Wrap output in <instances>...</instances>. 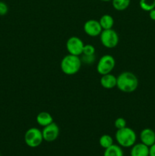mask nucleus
<instances>
[{
	"mask_svg": "<svg viewBox=\"0 0 155 156\" xmlns=\"http://www.w3.org/2000/svg\"><path fill=\"white\" fill-rule=\"evenodd\" d=\"M138 79L134 73L131 72H122L117 76L116 87L122 92H134L138 88Z\"/></svg>",
	"mask_w": 155,
	"mask_h": 156,
	"instance_id": "1",
	"label": "nucleus"
},
{
	"mask_svg": "<svg viewBox=\"0 0 155 156\" xmlns=\"http://www.w3.org/2000/svg\"><path fill=\"white\" fill-rule=\"evenodd\" d=\"M81 64V60L78 56L68 54L62 58L60 68L64 74L67 76H74L80 71Z\"/></svg>",
	"mask_w": 155,
	"mask_h": 156,
	"instance_id": "2",
	"label": "nucleus"
},
{
	"mask_svg": "<svg viewBox=\"0 0 155 156\" xmlns=\"http://www.w3.org/2000/svg\"><path fill=\"white\" fill-rule=\"evenodd\" d=\"M115 139L119 146L122 148H131L136 143L137 135L134 129L126 126L122 129H117Z\"/></svg>",
	"mask_w": 155,
	"mask_h": 156,
	"instance_id": "3",
	"label": "nucleus"
},
{
	"mask_svg": "<svg viewBox=\"0 0 155 156\" xmlns=\"http://www.w3.org/2000/svg\"><path fill=\"white\" fill-rule=\"evenodd\" d=\"M43 141L42 131L36 127L27 129L24 134V142L30 148H36L40 146Z\"/></svg>",
	"mask_w": 155,
	"mask_h": 156,
	"instance_id": "4",
	"label": "nucleus"
},
{
	"mask_svg": "<svg viewBox=\"0 0 155 156\" xmlns=\"http://www.w3.org/2000/svg\"><path fill=\"white\" fill-rule=\"evenodd\" d=\"M100 40L102 45L108 49L115 48L119 42V37L113 29L103 30L100 35Z\"/></svg>",
	"mask_w": 155,
	"mask_h": 156,
	"instance_id": "5",
	"label": "nucleus"
},
{
	"mask_svg": "<svg viewBox=\"0 0 155 156\" xmlns=\"http://www.w3.org/2000/svg\"><path fill=\"white\" fill-rule=\"evenodd\" d=\"M115 66V58L111 55H104L100 58L97 64V71L101 76L112 73Z\"/></svg>",
	"mask_w": 155,
	"mask_h": 156,
	"instance_id": "6",
	"label": "nucleus"
},
{
	"mask_svg": "<svg viewBox=\"0 0 155 156\" xmlns=\"http://www.w3.org/2000/svg\"><path fill=\"white\" fill-rule=\"evenodd\" d=\"M84 44L78 37L72 36L66 41V50L69 54L74 56H81L83 53Z\"/></svg>",
	"mask_w": 155,
	"mask_h": 156,
	"instance_id": "7",
	"label": "nucleus"
},
{
	"mask_svg": "<svg viewBox=\"0 0 155 156\" xmlns=\"http://www.w3.org/2000/svg\"><path fill=\"white\" fill-rule=\"evenodd\" d=\"M59 133H60L59 126H58L57 123H54V122L49 124L48 126H44L42 130L43 140L48 142V143H52L57 140Z\"/></svg>",
	"mask_w": 155,
	"mask_h": 156,
	"instance_id": "8",
	"label": "nucleus"
},
{
	"mask_svg": "<svg viewBox=\"0 0 155 156\" xmlns=\"http://www.w3.org/2000/svg\"><path fill=\"white\" fill-rule=\"evenodd\" d=\"M102 29L99 21L94 19H90L87 21L84 24V31L87 35L92 37L100 36L101 34Z\"/></svg>",
	"mask_w": 155,
	"mask_h": 156,
	"instance_id": "9",
	"label": "nucleus"
},
{
	"mask_svg": "<svg viewBox=\"0 0 155 156\" xmlns=\"http://www.w3.org/2000/svg\"><path fill=\"white\" fill-rule=\"evenodd\" d=\"M140 140L143 144L150 147L155 143V131L150 128L142 129L140 133Z\"/></svg>",
	"mask_w": 155,
	"mask_h": 156,
	"instance_id": "10",
	"label": "nucleus"
},
{
	"mask_svg": "<svg viewBox=\"0 0 155 156\" xmlns=\"http://www.w3.org/2000/svg\"><path fill=\"white\" fill-rule=\"evenodd\" d=\"M100 83L101 86L105 89H112V88L116 87L117 77L111 73L103 75L101 76Z\"/></svg>",
	"mask_w": 155,
	"mask_h": 156,
	"instance_id": "11",
	"label": "nucleus"
},
{
	"mask_svg": "<svg viewBox=\"0 0 155 156\" xmlns=\"http://www.w3.org/2000/svg\"><path fill=\"white\" fill-rule=\"evenodd\" d=\"M130 156H149V147L142 143H135L131 147Z\"/></svg>",
	"mask_w": 155,
	"mask_h": 156,
	"instance_id": "12",
	"label": "nucleus"
},
{
	"mask_svg": "<svg viewBox=\"0 0 155 156\" xmlns=\"http://www.w3.org/2000/svg\"><path fill=\"white\" fill-rule=\"evenodd\" d=\"M36 120L39 126L44 127V126H48L49 124L53 123V117L50 113L46 112V111H42L36 115Z\"/></svg>",
	"mask_w": 155,
	"mask_h": 156,
	"instance_id": "13",
	"label": "nucleus"
},
{
	"mask_svg": "<svg viewBox=\"0 0 155 156\" xmlns=\"http://www.w3.org/2000/svg\"><path fill=\"white\" fill-rule=\"evenodd\" d=\"M100 26H101L103 30H108V29H112L114 25V19L112 15L105 14L100 17L99 20Z\"/></svg>",
	"mask_w": 155,
	"mask_h": 156,
	"instance_id": "14",
	"label": "nucleus"
},
{
	"mask_svg": "<svg viewBox=\"0 0 155 156\" xmlns=\"http://www.w3.org/2000/svg\"><path fill=\"white\" fill-rule=\"evenodd\" d=\"M103 156H124V152L121 146L118 144H113L105 149Z\"/></svg>",
	"mask_w": 155,
	"mask_h": 156,
	"instance_id": "15",
	"label": "nucleus"
},
{
	"mask_svg": "<svg viewBox=\"0 0 155 156\" xmlns=\"http://www.w3.org/2000/svg\"><path fill=\"white\" fill-rule=\"evenodd\" d=\"M112 5L116 11H125L130 5L131 0H112Z\"/></svg>",
	"mask_w": 155,
	"mask_h": 156,
	"instance_id": "16",
	"label": "nucleus"
},
{
	"mask_svg": "<svg viewBox=\"0 0 155 156\" xmlns=\"http://www.w3.org/2000/svg\"><path fill=\"white\" fill-rule=\"evenodd\" d=\"M113 138L110 135L108 134H104L101 136L99 139V144L103 149H106L114 144Z\"/></svg>",
	"mask_w": 155,
	"mask_h": 156,
	"instance_id": "17",
	"label": "nucleus"
},
{
	"mask_svg": "<svg viewBox=\"0 0 155 156\" xmlns=\"http://www.w3.org/2000/svg\"><path fill=\"white\" fill-rule=\"evenodd\" d=\"M139 6L143 11L149 12L155 9V0H140Z\"/></svg>",
	"mask_w": 155,
	"mask_h": 156,
	"instance_id": "18",
	"label": "nucleus"
},
{
	"mask_svg": "<svg viewBox=\"0 0 155 156\" xmlns=\"http://www.w3.org/2000/svg\"><path fill=\"white\" fill-rule=\"evenodd\" d=\"M96 56L95 55H83L82 54V57L81 58L82 63H84L86 65H92L94 62H95Z\"/></svg>",
	"mask_w": 155,
	"mask_h": 156,
	"instance_id": "19",
	"label": "nucleus"
},
{
	"mask_svg": "<svg viewBox=\"0 0 155 156\" xmlns=\"http://www.w3.org/2000/svg\"><path fill=\"white\" fill-rule=\"evenodd\" d=\"M95 52L96 49L94 46H93L92 44H84L82 54L91 56V55H95Z\"/></svg>",
	"mask_w": 155,
	"mask_h": 156,
	"instance_id": "20",
	"label": "nucleus"
},
{
	"mask_svg": "<svg viewBox=\"0 0 155 156\" xmlns=\"http://www.w3.org/2000/svg\"><path fill=\"white\" fill-rule=\"evenodd\" d=\"M114 126L117 129H122V128L127 126V122H126V119L123 117H118L114 121Z\"/></svg>",
	"mask_w": 155,
	"mask_h": 156,
	"instance_id": "21",
	"label": "nucleus"
},
{
	"mask_svg": "<svg viewBox=\"0 0 155 156\" xmlns=\"http://www.w3.org/2000/svg\"><path fill=\"white\" fill-rule=\"evenodd\" d=\"M9 12V6L5 2L0 1V16H4Z\"/></svg>",
	"mask_w": 155,
	"mask_h": 156,
	"instance_id": "22",
	"label": "nucleus"
},
{
	"mask_svg": "<svg viewBox=\"0 0 155 156\" xmlns=\"http://www.w3.org/2000/svg\"><path fill=\"white\" fill-rule=\"evenodd\" d=\"M149 156H155V143L149 147Z\"/></svg>",
	"mask_w": 155,
	"mask_h": 156,
	"instance_id": "23",
	"label": "nucleus"
},
{
	"mask_svg": "<svg viewBox=\"0 0 155 156\" xmlns=\"http://www.w3.org/2000/svg\"><path fill=\"white\" fill-rule=\"evenodd\" d=\"M149 17L152 21H155V9L149 12Z\"/></svg>",
	"mask_w": 155,
	"mask_h": 156,
	"instance_id": "24",
	"label": "nucleus"
},
{
	"mask_svg": "<svg viewBox=\"0 0 155 156\" xmlns=\"http://www.w3.org/2000/svg\"><path fill=\"white\" fill-rule=\"evenodd\" d=\"M100 1L105 2H111V1H112V0H100Z\"/></svg>",
	"mask_w": 155,
	"mask_h": 156,
	"instance_id": "25",
	"label": "nucleus"
},
{
	"mask_svg": "<svg viewBox=\"0 0 155 156\" xmlns=\"http://www.w3.org/2000/svg\"><path fill=\"white\" fill-rule=\"evenodd\" d=\"M0 156H1V154H0Z\"/></svg>",
	"mask_w": 155,
	"mask_h": 156,
	"instance_id": "26",
	"label": "nucleus"
}]
</instances>
